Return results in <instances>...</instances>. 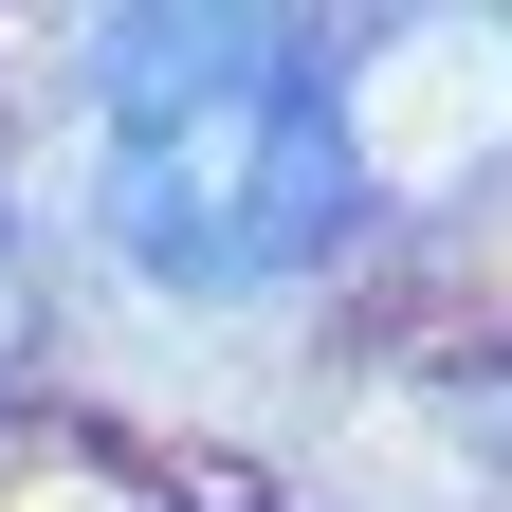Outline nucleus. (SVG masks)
<instances>
[{
    "mask_svg": "<svg viewBox=\"0 0 512 512\" xmlns=\"http://www.w3.org/2000/svg\"><path fill=\"white\" fill-rule=\"evenodd\" d=\"M92 220L183 311L311 293L366 238L348 37H311V19H92Z\"/></svg>",
    "mask_w": 512,
    "mask_h": 512,
    "instance_id": "obj_1",
    "label": "nucleus"
},
{
    "mask_svg": "<svg viewBox=\"0 0 512 512\" xmlns=\"http://www.w3.org/2000/svg\"><path fill=\"white\" fill-rule=\"evenodd\" d=\"M37 348V256H19V220H0V366Z\"/></svg>",
    "mask_w": 512,
    "mask_h": 512,
    "instance_id": "obj_2",
    "label": "nucleus"
}]
</instances>
